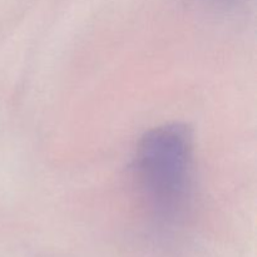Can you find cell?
<instances>
[{
	"instance_id": "1",
	"label": "cell",
	"mask_w": 257,
	"mask_h": 257,
	"mask_svg": "<svg viewBox=\"0 0 257 257\" xmlns=\"http://www.w3.org/2000/svg\"><path fill=\"white\" fill-rule=\"evenodd\" d=\"M133 178L157 235H173L185 225L193 201V140L180 123L158 125L140 140Z\"/></svg>"
},
{
	"instance_id": "2",
	"label": "cell",
	"mask_w": 257,
	"mask_h": 257,
	"mask_svg": "<svg viewBox=\"0 0 257 257\" xmlns=\"http://www.w3.org/2000/svg\"><path fill=\"white\" fill-rule=\"evenodd\" d=\"M218 3H221V4H231V3H233L235 0H217Z\"/></svg>"
}]
</instances>
